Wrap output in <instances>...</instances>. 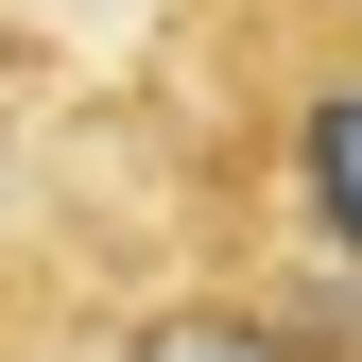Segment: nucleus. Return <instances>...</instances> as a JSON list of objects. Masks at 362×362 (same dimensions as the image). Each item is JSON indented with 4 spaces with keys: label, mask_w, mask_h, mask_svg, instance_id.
<instances>
[{
    "label": "nucleus",
    "mask_w": 362,
    "mask_h": 362,
    "mask_svg": "<svg viewBox=\"0 0 362 362\" xmlns=\"http://www.w3.org/2000/svg\"><path fill=\"white\" fill-rule=\"evenodd\" d=\"M242 173L276 207V259L362 276V18L242 35Z\"/></svg>",
    "instance_id": "1"
},
{
    "label": "nucleus",
    "mask_w": 362,
    "mask_h": 362,
    "mask_svg": "<svg viewBox=\"0 0 362 362\" xmlns=\"http://www.w3.org/2000/svg\"><path fill=\"white\" fill-rule=\"evenodd\" d=\"M121 362H362V276H328V259H242V276L139 293L121 310Z\"/></svg>",
    "instance_id": "2"
},
{
    "label": "nucleus",
    "mask_w": 362,
    "mask_h": 362,
    "mask_svg": "<svg viewBox=\"0 0 362 362\" xmlns=\"http://www.w3.org/2000/svg\"><path fill=\"white\" fill-rule=\"evenodd\" d=\"M0 362H121V328H69V310H0Z\"/></svg>",
    "instance_id": "3"
}]
</instances>
